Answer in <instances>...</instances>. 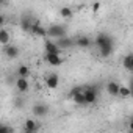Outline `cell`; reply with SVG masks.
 I'll use <instances>...</instances> for the list:
<instances>
[{
	"label": "cell",
	"instance_id": "obj_9",
	"mask_svg": "<svg viewBox=\"0 0 133 133\" xmlns=\"http://www.w3.org/2000/svg\"><path fill=\"white\" fill-rule=\"evenodd\" d=\"M44 59H45V63L53 66V68H58V66L63 64V56L61 55H47V53H44Z\"/></svg>",
	"mask_w": 133,
	"mask_h": 133
},
{
	"label": "cell",
	"instance_id": "obj_18",
	"mask_svg": "<svg viewBox=\"0 0 133 133\" xmlns=\"http://www.w3.org/2000/svg\"><path fill=\"white\" fill-rule=\"evenodd\" d=\"M58 13H59V16H61L63 19H72V16H74V11H72V8H69V6H63Z\"/></svg>",
	"mask_w": 133,
	"mask_h": 133
},
{
	"label": "cell",
	"instance_id": "obj_3",
	"mask_svg": "<svg viewBox=\"0 0 133 133\" xmlns=\"http://www.w3.org/2000/svg\"><path fill=\"white\" fill-rule=\"evenodd\" d=\"M83 97H85V105H92L97 102V89L94 86H86L83 89Z\"/></svg>",
	"mask_w": 133,
	"mask_h": 133
},
{
	"label": "cell",
	"instance_id": "obj_15",
	"mask_svg": "<svg viewBox=\"0 0 133 133\" xmlns=\"http://www.w3.org/2000/svg\"><path fill=\"white\" fill-rule=\"evenodd\" d=\"M74 44L78 45V47H82V49H88L91 45V38H88V36H78V38H75Z\"/></svg>",
	"mask_w": 133,
	"mask_h": 133
},
{
	"label": "cell",
	"instance_id": "obj_11",
	"mask_svg": "<svg viewBox=\"0 0 133 133\" xmlns=\"http://www.w3.org/2000/svg\"><path fill=\"white\" fill-rule=\"evenodd\" d=\"M24 128H25V133H36L39 130V124L35 121V119H27L25 124H24Z\"/></svg>",
	"mask_w": 133,
	"mask_h": 133
},
{
	"label": "cell",
	"instance_id": "obj_6",
	"mask_svg": "<svg viewBox=\"0 0 133 133\" xmlns=\"http://www.w3.org/2000/svg\"><path fill=\"white\" fill-rule=\"evenodd\" d=\"M28 33H31L33 36H39V38H45L47 36V30H45V27H42L39 22H33V25H31V28H30V31Z\"/></svg>",
	"mask_w": 133,
	"mask_h": 133
},
{
	"label": "cell",
	"instance_id": "obj_22",
	"mask_svg": "<svg viewBox=\"0 0 133 133\" xmlns=\"http://www.w3.org/2000/svg\"><path fill=\"white\" fill-rule=\"evenodd\" d=\"M0 133H14V130L10 127V125H5V124H0Z\"/></svg>",
	"mask_w": 133,
	"mask_h": 133
},
{
	"label": "cell",
	"instance_id": "obj_2",
	"mask_svg": "<svg viewBox=\"0 0 133 133\" xmlns=\"http://www.w3.org/2000/svg\"><path fill=\"white\" fill-rule=\"evenodd\" d=\"M45 30H47V36H49V38L59 39V38L68 36V30H66V27H64V25H61V24H53V25H49Z\"/></svg>",
	"mask_w": 133,
	"mask_h": 133
},
{
	"label": "cell",
	"instance_id": "obj_14",
	"mask_svg": "<svg viewBox=\"0 0 133 133\" xmlns=\"http://www.w3.org/2000/svg\"><path fill=\"white\" fill-rule=\"evenodd\" d=\"M122 66L128 71V72H133V53L130 52V53H127L125 56H124V59H122Z\"/></svg>",
	"mask_w": 133,
	"mask_h": 133
},
{
	"label": "cell",
	"instance_id": "obj_20",
	"mask_svg": "<svg viewBox=\"0 0 133 133\" xmlns=\"http://www.w3.org/2000/svg\"><path fill=\"white\" fill-rule=\"evenodd\" d=\"M30 75V69L27 68V66H19V68H17V77L19 78H27Z\"/></svg>",
	"mask_w": 133,
	"mask_h": 133
},
{
	"label": "cell",
	"instance_id": "obj_17",
	"mask_svg": "<svg viewBox=\"0 0 133 133\" xmlns=\"http://www.w3.org/2000/svg\"><path fill=\"white\" fill-rule=\"evenodd\" d=\"M33 17H30V16H25V17H22V21H21V28L24 30V31H30V28H31V25H33Z\"/></svg>",
	"mask_w": 133,
	"mask_h": 133
},
{
	"label": "cell",
	"instance_id": "obj_21",
	"mask_svg": "<svg viewBox=\"0 0 133 133\" xmlns=\"http://www.w3.org/2000/svg\"><path fill=\"white\" fill-rule=\"evenodd\" d=\"M130 96H131L130 88H127V86H121V88H119V96H117V97H121V99H128Z\"/></svg>",
	"mask_w": 133,
	"mask_h": 133
},
{
	"label": "cell",
	"instance_id": "obj_24",
	"mask_svg": "<svg viewBox=\"0 0 133 133\" xmlns=\"http://www.w3.org/2000/svg\"><path fill=\"white\" fill-rule=\"evenodd\" d=\"M99 8H100V5H99V3L92 5V11H94V13H96V11H99Z\"/></svg>",
	"mask_w": 133,
	"mask_h": 133
},
{
	"label": "cell",
	"instance_id": "obj_10",
	"mask_svg": "<svg viewBox=\"0 0 133 133\" xmlns=\"http://www.w3.org/2000/svg\"><path fill=\"white\" fill-rule=\"evenodd\" d=\"M58 85H59V77H58V74H49V75L45 77V86H47L49 89H56Z\"/></svg>",
	"mask_w": 133,
	"mask_h": 133
},
{
	"label": "cell",
	"instance_id": "obj_13",
	"mask_svg": "<svg viewBox=\"0 0 133 133\" xmlns=\"http://www.w3.org/2000/svg\"><path fill=\"white\" fill-rule=\"evenodd\" d=\"M119 88H121V85L117 82H108L107 83V92L110 96H113V97H117L119 96Z\"/></svg>",
	"mask_w": 133,
	"mask_h": 133
},
{
	"label": "cell",
	"instance_id": "obj_8",
	"mask_svg": "<svg viewBox=\"0 0 133 133\" xmlns=\"http://www.w3.org/2000/svg\"><path fill=\"white\" fill-rule=\"evenodd\" d=\"M3 53H5V56H8V58L14 59V58H17V56L21 55V49H19L17 45L8 44V45H5V47H3Z\"/></svg>",
	"mask_w": 133,
	"mask_h": 133
},
{
	"label": "cell",
	"instance_id": "obj_1",
	"mask_svg": "<svg viewBox=\"0 0 133 133\" xmlns=\"http://www.w3.org/2000/svg\"><path fill=\"white\" fill-rule=\"evenodd\" d=\"M96 44L99 47V52L103 58L110 56L114 50V44H113V38L108 36V35H99L96 38Z\"/></svg>",
	"mask_w": 133,
	"mask_h": 133
},
{
	"label": "cell",
	"instance_id": "obj_5",
	"mask_svg": "<svg viewBox=\"0 0 133 133\" xmlns=\"http://www.w3.org/2000/svg\"><path fill=\"white\" fill-rule=\"evenodd\" d=\"M55 44L56 47L63 52V50H68L74 45V39L71 36H64V38H59V39H55Z\"/></svg>",
	"mask_w": 133,
	"mask_h": 133
},
{
	"label": "cell",
	"instance_id": "obj_16",
	"mask_svg": "<svg viewBox=\"0 0 133 133\" xmlns=\"http://www.w3.org/2000/svg\"><path fill=\"white\" fill-rule=\"evenodd\" d=\"M10 41H11V35H10V31H8L5 27H3V28H0V44L5 47V45L10 44Z\"/></svg>",
	"mask_w": 133,
	"mask_h": 133
},
{
	"label": "cell",
	"instance_id": "obj_4",
	"mask_svg": "<svg viewBox=\"0 0 133 133\" xmlns=\"http://www.w3.org/2000/svg\"><path fill=\"white\" fill-rule=\"evenodd\" d=\"M49 111L50 110L45 103H35L33 108H31V113H33L35 117H45L49 114Z\"/></svg>",
	"mask_w": 133,
	"mask_h": 133
},
{
	"label": "cell",
	"instance_id": "obj_19",
	"mask_svg": "<svg viewBox=\"0 0 133 133\" xmlns=\"http://www.w3.org/2000/svg\"><path fill=\"white\" fill-rule=\"evenodd\" d=\"M71 99L75 105H85V97H83V91L82 92H74L71 94Z\"/></svg>",
	"mask_w": 133,
	"mask_h": 133
},
{
	"label": "cell",
	"instance_id": "obj_23",
	"mask_svg": "<svg viewBox=\"0 0 133 133\" xmlns=\"http://www.w3.org/2000/svg\"><path fill=\"white\" fill-rule=\"evenodd\" d=\"M5 22H6V17H5L3 14H0V28H3V25H5Z\"/></svg>",
	"mask_w": 133,
	"mask_h": 133
},
{
	"label": "cell",
	"instance_id": "obj_12",
	"mask_svg": "<svg viewBox=\"0 0 133 133\" xmlns=\"http://www.w3.org/2000/svg\"><path fill=\"white\" fill-rule=\"evenodd\" d=\"M14 86H16V89L19 91V92H27L28 91V88H30V83H28V80L27 78H16V82H14Z\"/></svg>",
	"mask_w": 133,
	"mask_h": 133
},
{
	"label": "cell",
	"instance_id": "obj_7",
	"mask_svg": "<svg viewBox=\"0 0 133 133\" xmlns=\"http://www.w3.org/2000/svg\"><path fill=\"white\" fill-rule=\"evenodd\" d=\"M44 50H45L47 55H61V50L56 47L55 41H52V39H45V42H44Z\"/></svg>",
	"mask_w": 133,
	"mask_h": 133
}]
</instances>
